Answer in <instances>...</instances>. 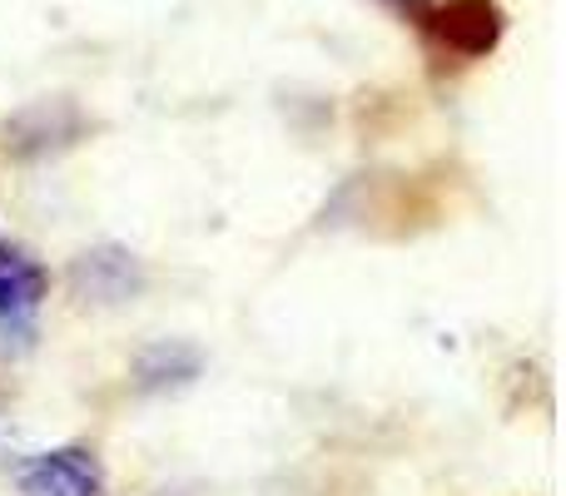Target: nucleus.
<instances>
[{"instance_id": "nucleus-1", "label": "nucleus", "mask_w": 566, "mask_h": 496, "mask_svg": "<svg viewBox=\"0 0 566 496\" xmlns=\"http://www.w3.org/2000/svg\"><path fill=\"white\" fill-rule=\"evenodd\" d=\"M442 60H488L502 45L507 10L497 0H388Z\"/></svg>"}, {"instance_id": "nucleus-2", "label": "nucleus", "mask_w": 566, "mask_h": 496, "mask_svg": "<svg viewBox=\"0 0 566 496\" xmlns=\"http://www.w3.org/2000/svg\"><path fill=\"white\" fill-rule=\"evenodd\" d=\"M20 496H105V467L90 447H50L25 462Z\"/></svg>"}, {"instance_id": "nucleus-3", "label": "nucleus", "mask_w": 566, "mask_h": 496, "mask_svg": "<svg viewBox=\"0 0 566 496\" xmlns=\"http://www.w3.org/2000/svg\"><path fill=\"white\" fill-rule=\"evenodd\" d=\"M50 298L45 263L20 244H0V318H30Z\"/></svg>"}]
</instances>
